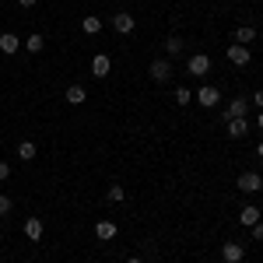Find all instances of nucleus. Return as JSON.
<instances>
[{
  "label": "nucleus",
  "instance_id": "dca6fc26",
  "mask_svg": "<svg viewBox=\"0 0 263 263\" xmlns=\"http://www.w3.org/2000/svg\"><path fill=\"white\" fill-rule=\"evenodd\" d=\"M35 155H39V147H35L32 141H21L18 144V158H21V162H35Z\"/></svg>",
  "mask_w": 263,
  "mask_h": 263
},
{
  "label": "nucleus",
  "instance_id": "a878e982",
  "mask_svg": "<svg viewBox=\"0 0 263 263\" xmlns=\"http://www.w3.org/2000/svg\"><path fill=\"white\" fill-rule=\"evenodd\" d=\"M253 105H256V109H263V88L256 91V95H253Z\"/></svg>",
  "mask_w": 263,
  "mask_h": 263
},
{
  "label": "nucleus",
  "instance_id": "7c9ffc66",
  "mask_svg": "<svg viewBox=\"0 0 263 263\" xmlns=\"http://www.w3.org/2000/svg\"><path fill=\"white\" fill-rule=\"evenodd\" d=\"M260 193H263V186H260Z\"/></svg>",
  "mask_w": 263,
  "mask_h": 263
},
{
  "label": "nucleus",
  "instance_id": "cd10ccee",
  "mask_svg": "<svg viewBox=\"0 0 263 263\" xmlns=\"http://www.w3.org/2000/svg\"><path fill=\"white\" fill-rule=\"evenodd\" d=\"M126 263H144V260H141V256H130V260H126Z\"/></svg>",
  "mask_w": 263,
  "mask_h": 263
},
{
  "label": "nucleus",
  "instance_id": "aec40b11",
  "mask_svg": "<svg viewBox=\"0 0 263 263\" xmlns=\"http://www.w3.org/2000/svg\"><path fill=\"white\" fill-rule=\"evenodd\" d=\"M165 53H168V57H179L182 53V39L179 35H168V39H165Z\"/></svg>",
  "mask_w": 263,
  "mask_h": 263
},
{
  "label": "nucleus",
  "instance_id": "6ab92c4d",
  "mask_svg": "<svg viewBox=\"0 0 263 263\" xmlns=\"http://www.w3.org/2000/svg\"><path fill=\"white\" fill-rule=\"evenodd\" d=\"M42 46H46V39H42L39 32H32V35L25 39V49H28V53H42Z\"/></svg>",
  "mask_w": 263,
  "mask_h": 263
},
{
  "label": "nucleus",
  "instance_id": "423d86ee",
  "mask_svg": "<svg viewBox=\"0 0 263 263\" xmlns=\"http://www.w3.org/2000/svg\"><path fill=\"white\" fill-rule=\"evenodd\" d=\"M91 74H95V78H109V74H112V57H109V53H95V57H91Z\"/></svg>",
  "mask_w": 263,
  "mask_h": 263
},
{
  "label": "nucleus",
  "instance_id": "2f4dec72",
  "mask_svg": "<svg viewBox=\"0 0 263 263\" xmlns=\"http://www.w3.org/2000/svg\"><path fill=\"white\" fill-rule=\"evenodd\" d=\"M242 263H246V260H242Z\"/></svg>",
  "mask_w": 263,
  "mask_h": 263
},
{
  "label": "nucleus",
  "instance_id": "a211bd4d",
  "mask_svg": "<svg viewBox=\"0 0 263 263\" xmlns=\"http://www.w3.org/2000/svg\"><path fill=\"white\" fill-rule=\"evenodd\" d=\"M81 28H84V35H99V32H102V18H95V14H88V18L81 21Z\"/></svg>",
  "mask_w": 263,
  "mask_h": 263
},
{
  "label": "nucleus",
  "instance_id": "f8f14e48",
  "mask_svg": "<svg viewBox=\"0 0 263 263\" xmlns=\"http://www.w3.org/2000/svg\"><path fill=\"white\" fill-rule=\"evenodd\" d=\"M224 130H228L232 141H242L246 134H249V120H228V123H224Z\"/></svg>",
  "mask_w": 263,
  "mask_h": 263
},
{
  "label": "nucleus",
  "instance_id": "5701e85b",
  "mask_svg": "<svg viewBox=\"0 0 263 263\" xmlns=\"http://www.w3.org/2000/svg\"><path fill=\"white\" fill-rule=\"evenodd\" d=\"M11 207H14V200H11V197H4V193H0V218H4V214H11Z\"/></svg>",
  "mask_w": 263,
  "mask_h": 263
},
{
  "label": "nucleus",
  "instance_id": "b1692460",
  "mask_svg": "<svg viewBox=\"0 0 263 263\" xmlns=\"http://www.w3.org/2000/svg\"><path fill=\"white\" fill-rule=\"evenodd\" d=\"M253 239H256V242H263V218L253 224Z\"/></svg>",
  "mask_w": 263,
  "mask_h": 263
},
{
  "label": "nucleus",
  "instance_id": "c756f323",
  "mask_svg": "<svg viewBox=\"0 0 263 263\" xmlns=\"http://www.w3.org/2000/svg\"><path fill=\"white\" fill-rule=\"evenodd\" d=\"M256 158H263V144H260V147H256Z\"/></svg>",
  "mask_w": 263,
  "mask_h": 263
},
{
  "label": "nucleus",
  "instance_id": "20e7f679",
  "mask_svg": "<svg viewBox=\"0 0 263 263\" xmlns=\"http://www.w3.org/2000/svg\"><path fill=\"white\" fill-rule=\"evenodd\" d=\"M224 57L235 63V67H246V63L253 60V49H249V46H239V42H232V46L224 49Z\"/></svg>",
  "mask_w": 263,
  "mask_h": 263
},
{
  "label": "nucleus",
  "instance_id": "0eeeda50",
  "mask_svg": "<svg viewBox=\"0 0 263 263\" xmlns=\"http://www.w3.org/2000/svg\"><path fill=\"white\" fill-rule=\"evenodd\" d=\"M235 186H239V193H260L263 179H260V176H256V172H242V176H239V182H235Z\"/></svg>",
  "mask_w": 263,
  "mask_h": 263
},
{
  "label": "nucleus",
  "instance_id": "9b49d317",
  "mask_svg": "<svg viewBox=\"0 0 263 263\" xmlns=\"http://www.w3.org/2000/svg\"><path fill=\"white\" fill-rule=\"evenodd\" d=\"M18 49H21V39L14 32H4V35H0V53H4V57H14Z\"/></svg>",
  "mask_w": 263,
  "mask_h": 263
},
{
  "label": "nucleus",
  "instance_id": "2eb2a0df",
  "mask_svg": "<svg viewBox=\"0 0 263 263\" xmlns=\"http://www.w3.org/2000/svg\"><path fill=\"white\" fill-rule=\"evenodd\" d=\"M235 42H239V46L256 42V25H239V28H235Z\"/></svg>",
  "mask_w": 263,
  "mask_h": 263
},
{
  "label": "nucleus",
  "instance_id": "ddd939ff",
  "mask_svg": "<svg viewBox=\"0 0 263 263\" xmlns=\"http://www.w3.org/2000/svg\"><path fill=\"white\" fill-rule=\"evenodd\" d=\"M25 235H28L32 242H39L42 235H46V224H42V218H25Z\"/></svg>",
  "mask_w": 263,
  "mask_h": 263
},
{
  "label": "nucleus",
  "instance_id": "1a4fd4ad",
  "mask_svg": "<svg viewBox=\"0 0 263 263\" xmlns=\"http://www.w3.org/2000/svg\"><path fill=\"white\" fill-rule=\"evenodd\" d=\"M112 28H116L120 35H130V32L137 28V21H134V14H126V11H120V14H112Z\"/></svg>",
  "mask_w": 263,
  "mask_h": 263
},
{
  "label": "nucleus",
  "instance_id": "6e6552de",
  "mask_svg": "<svg viewBox=\"0 0 263 263\" xmlns=\"http://www.w3.org/2000/svg\"><path fill=\"white\" fill-rule=\"evenodd\" d=\"M221 260H224V263H242V260H246V246L224 242V246H221Z\"/></svg>",
  "mask_w": 263,
  "mask_h": 263
},
{
  "label": "nucleus",
  "instance_id": "7ed1b4c3",
  "mask_svg": "<svg viewBox=\"0 0 263 263\" xmlns=\"http://www.w3.org/2000/svg\"><path fill=\"white\" fill-rule=\"evenodd\" d=\"M186 70H190L193 78H203V74H211V57H207V53H193V57L186 60Z\"/></svg>",
  "mask_w": 263,
  "mask_h": 263
},
{
  "label": "nucleus",
  "instance_id": "4468645a",
  "mask_svg": "<svg viewBox=\"0 0 263 263\" xmlns=\"http://www.w3.org/2000/svg\"><path fill=\"white\" fill-rule=\"evenodd\" d=\"M260 218H263V211L256 207V203H249V207H242V211H239V224H246V228H253Z\"/></svg>",
  "mask_w": 263,
  "mask_h": 263
},
{
  "label": "nucleus",
  "instance_id": "39448f33",
  "mask_svg": "<svg viewBox=\"0 0 263 263\" xmlns=\"http://www.w3.org/2000/svg\"><path fill=\"white\" fill-rule=\"evenodd\" d=\"M246 116H249V102L246 99H232L224 105V123L228 120H246Z\"/></svg>",
  "mask_w": 263,
  "mask_h": 263
},
{
  "label": "nucleus",
  "instance_id": "f257e3e1",
  "mask_svg": "<svg viewBox=\"0 0 263 263\" xmlns=\"http://www.w3.org/2000/svg\"><path fill=\"white\" fill-rule=\"evenodd\" d=\"M151 81L155 84H165L168 78H172V63H168V57H158V60H151Z\"/></svg>",
  "mask_w": 263,
  "mask_h": 263
},
{
  "label": "nucleus",
  "instance_id": "4be33fe9",
  "mask_svg": "<svg viewBox=\"0 0 263 263\" xmlns=\"http://www.w3.org/2000/svg\"><path fill=\"white\" fill-rule=\"evenodd\" d=\"M193 102V91L190 88H176V105H190Z\"/></svg>",
  "mask_w": 263,
  "mask_h": 263
},
{
  "label": "nucleus",
  "instance_id": "393cba45",
  "mask_svg": "<svg viewBox=\"0 0 263 263\" xmlns=\"http://www.w3.org/2000/svg\"><path fill=\"white\" fill-rule=\"evenodd\" d=\"M4 179H11V165H7V162H0V182H4Z\"/></svg>",
  "mask_w": 263,
  "mask_h": 263
},
{
  "label": "nucleus",
  "instance_id": "f03ea898",
  "mask_svg": "<svg viewBox=\"0 0 263 263\" xmlns=\"http://www.w3.org/2000/svg\"><path fill=\"white\" fill-rule=\"evenodd\" d=\"M197 105H203V109L221 105V91H218L214 84H203V88H197Z\"/></svg>",
  "mask_w": 263,
  "mask_h": 263
},
{
  "label": "nucleus",
  "instance_id": "9d476101",
  "mask_svg": "<svg viewBox=\"0 0 263 263\" xmlns=\"http://www.w3.org/2000/svg\"><path fill=\"white\" fill-rule=\"evenodd\" d=\"M95 235H99L102 242H112V239L120 235V224H116V221H109V218H105V221H99V224H95Z\"/></svg>",
  "mask_w": 263,
  "mask_h": 263
},
{
  "label": "nucleus",
  "instance_id": "c85d7f7f",
  "mask_svg": "<svg viewBox=\"0 0 263 263\" xmlns=\"http://www.w3.org/2000/svg\"><path fill=\"white\" fill-rule=\"evenodd\" d=\"M256 126H260V130H263V109H260V120H256Z\"/></svg>",
  "mask_w": 263,
  "mask_h": 263
},
{
  "label": "nucleus",
  "instance_id": "bb28decb",
  "mask_svg": "<svg viewBox=\"0 0 263 263\" xmlns=\"http://www.w3.org/2000/svg\"><path fill=\"white\" fill-rule=\"evenodd\" d=\"M21 7H35V0H18Z\"/></svg>",
  "mask_w": 263,
  "mask_h": 263
},
{
  "label": "nucleus",
  "instance_id": "f3484780",
  "mask_svg": "<svg viewBox=\"0 0 263 263\" xmlns=\"http://www.w3.org/2000/svg\"><path fill=\"white\" fill-rule=\"evenodd\" d=\"M84 99H88L84 84H70V88H67V102H70V105H81Z\"/></svg>",
  "mask_w": 263,
  "mask_h": 263
},
{
  "label": "nucleus",
  "instance_id": "412c9836",
  "mask_svg": "<svg viewBox=\"0 0 263 263\" xmlns=\"http://www.w3.org/2000/svg\"><path fill=\"white\" fill-rule=\"evenodd\" d=\"M123 197H126V190H123V186H116V182H112V186L105 190V200H109V203H120Z\"/></svg>",
  "mask_w": 263,
  "mask_h": 263
}]
</instances>
